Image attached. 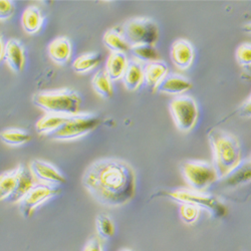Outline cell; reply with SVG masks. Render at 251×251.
<instances>
[{
	"label": "cell",
	"mask_w": 251,
	"mask_h": 251,
	"mask_svg": "<svg viewBox=\"0 0 251 251\" xmlns=\"http://www.w3.org/2000/svg\"><path fill=\"white\" fill-rule=\"evenodd\" d=\"M81 182L98 203L107 207L128 204L136 193L133 167L119 159H100L92 163L83 173Z\"/></svg>",
	"instance_id": "cell-1"
},
{
	"label": "cell",
	"mask_w": 251,
	"mask_h": 251,
	"mask_svg": "<svg viewBox=\"0 0 251 251\" xmlns=\"http://www.w3.org/2000/svg\"><path fill=\"white\" fill-rule=\"evenodd\" d=\"M208 139L218 179H225L242 163L240 143L233 134L220 129L212 130Z\"/></svg>",
	"instance_id": "cell-2"
},
{
	"label": "cell",
	"mask_w": 251,
	"mask_h": 251,
	"mask_svg": "<svg viewBox=\"0 0 251 251\" xmlns=\"http://www.w3.org/2000/svg\"><path fill=\"white\" fill-rule=\"evenodd\" d=\"M32 101L47 113L66 116L79 114L81 103L79 95L71 89L40 92L32 97Z\"/></svg>",
	"instance_id": "cell-3"
},
{
	"label": "cell",
	"mask_w": 251,
	"mask_h": 251,
	"mask_svg": "<svg viewBox=\"0 0 251 251\" xmlns=\"http://www.w3.org/2000/svg\"><path fill=\"white\" fill-rule=\"evenodd\" d=\"M182 175L190 189L198 192H205L218 176L213 164L200 160L187 161L181 166Z\"/></svg>",
	"instance_id": "cell-4"
},
{
	"label": "cell",
	"mask_w": 251,
	"mask_h": 251,
	"mask_svg": "<svg viewBox=\"0 0 251 251\" xmlns=\"http://www.w3.org/2000/svg\"><path fill=\"white\" fill-rule=\"evenodd\" d=\"M168 196L180 204H191L199 209H204L215 217L221 218L227 214L226 206L217 197L205 192H198L192 189H177L168 193Z\"/></svg>",
	"instance_id": "cell-5"
},
{
	"label": "cell",
	"mask_w": 251,
	"mask_h": 251,
	"mask_svg": "<svg viewBox=\"0 0 251 251\" xmlns=\"http://www.w3.org/2000/svg\"><path fill=\"white\" fill-rule=\"evenodd\" d=\"M100 125V118L94 114L79 113L71 118L56 131L48 136L52 140L70 141L86 136L95 131Z\"/></svg>",
	"instance_id": "cell-6"
},
{
	"label": "cell",
	"mask_w": 251,
	"mask_h": 251,
	"mask_svg": "<svg viewBox=\"0 0 251 251\" xmlns=\"http://www.w3.org/2000/svg\"><path fill=\"white\" fill-rule=\"evenodd\" d=\"M122 33L130 47L137 45L154 46L159 38V28L151 18L136 17L126 22Z\"/></svg>",
	"instance_id": "cell-7"
},
{
	"label": "cell",
	"mask_w": 251,
	"mask_h": 251,
	"mask_svg": "<svg viewBox=\"0 0 251 251\" xmlns=\"http://www.w3.org/2000/svg\"><path fill=\"white\" fill-rule=\"evenodd\" d=\"M170 113L177 129L183 133L190 132L198 120L196 100L189 96H179L170 102Z\"/></svg>",
	"instance_id": "cell-8"
},
{
	"label": "cell",
	"mask_w": 251,
	"mask_h": 251,
	"mask_svg": "<svg viewBox=\"0 0 251 251\" xmlns=\"http://www.w3.org/2000/svg\"><path fill=\"white\" fill-rule=\"evenodd\" d=\"M59 192V186L36 183L24 199L19 202L20 212L25 217L31 216L40 205L58 195Z\"/></svg>",
	"instance_id": "cell-9"
},
{
	"label": "cell",
	"mask_w": 251,
	"mask_h": 251,
	"mask_svg": "<svg viewBox=\"0 0 251 251\" xmlns=\"http://www.w3.org/2000/svg\"><path fill=\"white\" fill-rule=\"evenodd\" d=\"M29 169L38 183L53 186H60L66 183L64 174L55 166L47 161L35 159L30 163Z\"/></svg>",
	"instance_id": "cell-10"
},
{
	"label": "cell",
	"mask_w": 251,
	"mask_h": 251,
	"mask_svg": "<svg viewBox=\"0 0 251 251\" xmlns=\"http://www.w3.org/2000/svg\"><path fill=\"white\" fill-rule=\"evenodd\" d=\"M170 56L177 69L188 70L192 66L195 58L194 48L189 40L179 38L172 44Z\"/></svg>",
	"instance_id": "cell-11"
},
{
	"label": "cell",
	"mask_w": 251,
	"mask_h": 251,
	"mask_svg": "<svg viewBox=\"0 0 251 251\" xmlns=\"http://www.w3.org/2000/svg\"><path fill=\"white\" fill-rule=\"evenodd\" d=\"M16 185L12 195L7 199L12 203H19L36 184V180L32 175L29 167L20 164L16 167Z\"/></svg>",
	"instance_id": "cell-12"
},
{
	"label": "cell",
	"mask_w": 251,
	"mask_h": 251,
	"mask_svg": "<svg viewBox=\"0 0 251 251\" xmlns=\"http://www.w3.org/2000/svg\"><path fill=\"white\" fill-rule=\"evenodd\" d=\"M4 59L7 66L14 72L20 73L25 65V50L23 44L15 38L7 40L5 44Z\"/></svg>",
	"instance_id": "cell-13"
},
{
	"label": "cell",
	"mask_w": 251,
	"mask_h": 251,
	"mask_svg": "<svg viewBox=\"0 0 251 251\" xmlns=\"http://www.w3.org/2000/svg\"><path fill=\"white\" fill-rule=\"evenodd\" d=\"M169 68L165 61L156 60L149 62L144 68V81L149 89L157 91L160 83L168 75Z\"/></svg>",
	"instance_id": "cell-14"
},
{
	"label": "cell",
	"mask_w": 251,
	"mask_h": 251,
	"mask_svg": "<svg viewBox=\"0 0 251 251\" xmlns=\"http://www.w3.org/2000/svg\"><path fill=\"white\" fill-rule=\"evenodd\" d=\"M50 58L59 66H65L72 57V44L71 40L66 36H60L53 39L48 48Z\"/></svg>",
	"instance_id": "cell-15"
},
{
	"label": "cell",
	"mask_w": 251,
	"mask_h": 251,
	"mask_svg": "<svg viewBox=\"0 0 251 251\" xmlns=\"http://www.w3.org/2000/svg\"><path fill=\"white\" fill-rule=\"evenodd\" d=\"M192 88L191 81L180 75H168L160 83L157 91L171 96H180Z\"/></svg>",
	"instance_id": "cell-16"
},
{
	"label": "cell",
	"mask_w": 251,
	"mask_h": 251,
	"mask_svg": "<svg viewBox=\"0 0 251 251\" xmlns=\"http://www.w3.org/2000/svg\"><path fill=\"white\" fill-rule=\"evenodd\" d=\"M129 65L127 54L123 52H112L106 62V73L112 80L123 78Z\"/></svg>",
	"instance_id": "cell-17"
},
{
	"label": "cell",
	"mask_w": 251,
	"mask_h": 251,
	"mask_svg": "<svg viewBox=\"0 0 251 251\" xmlns=\"http://www.w3.org/2000/svg\"><path fill=\"white\" fill-rule=\"evenodd\" d=\"M124 85L128 91H137L144 82V68L138 60L129 61V65L123 76Z\"/></svg>",
	"instance_id": "cell-18"
},
{
	"label": "cell",
	"mask_w": 251,
	"mask_h": 251,
	"mask_svg": "<svg viewBox=\"0 0 251 251\" xmlns=\"http://www.w3.org/2000/svg\"><path fill=\"white\" fill-rule=\"evenodd\" d=\"M70 118L71 116L47 113L45 116L41 117L36 122V125H35L36 132L40 135L48 136L49 134L59 129Z\"/></svg>",
	"instance_id": "cell-19"
},
{
	"label": "cell",
	"mask_w": 251,
	"mask_h": 251,
	"mask_svg": "<svg viewBox=\"0 0 251 251\" xmlns=\"http://www.w3.org/2000/svg\"><path fill=\"white\" fill-rule=\"evenodd\" d=\"M44 24V15L37 6L31 5L25 9L22 17V25L24 29L29 33H37Z\"/></svg>",
	"instance_id": "cell-20"
},
{
	"label": "cell",
	"mask_w": 251,
	"mask_h": 251,
	"mask_svg": "<svg viewBox=\"0 0 251 251\" xmlns=\"http://www.w3.org/2000/svg\"><path fill=\"white\" fill-rule=\"evenodd\" d=\"M102 41L104 46L111 50L112 52L126 53L131 50V47L124 37L122 30H119L118 28H112L107 30L106 33L103 34Z\"/></svg>",
	"instance_id": "cell-21"
},
{
	"label": "cell",
	"mask_w": 251,
	"mask_h": 251,
	"mask_svg": "<svg viewBox=\"0 0 251 251\" xmlns=\"http://www.w3.org/2000/svg\"><path fill=\"white\" fill-rule=\"evenodd\" d=\"M112 79L106 73V71H99L93 76L92 86L94 91L103 99H111L114 95V89Z\"/></svg>",
	"instance_id": "cell-22"
},
{
	"label": "cell",
	"mask_w": 251,
	"mask_h": 251,
	"mask_svg": "<svg viewBox=\"0 0 251 251\" xmlns=\"http://www.w3.org/2000/svg\"><path fill=\"white\" fill-rule=\"evenodd\" d=\"M101 60V55L99 52H88L79 55L73 62L72 68L77 74H86L96 69Z\"/></svg>",
	"instance_id": "cell-23"
},
{
	"label": "cell",
	"mask_w": 251,
	"mask_h": 251,
	"mask_svg": "<svg viewBox=\"0 0 251 251\" xmlns=\"http://www.w3.org/2000/svg\"><path fill=\"white\" fill-rule=\"evenodd\" d=\"M0 139L7 145L20 146L28 143L31 140V136L23 129L9 128L0 132Z\"/></svg>",
	"instance_id": "cell-24"
},
{
	"label": "cell",
	"mask_w": 251,
	"mask_h": 251,
	"mask_svg": "<svg viewBox=\"0 0 251 251\" xmlns=\"http://www.w3.org/2000/svg\"><path fill=\"white\" fill-rule=\"evenodd\" d=\"M16 175V168L0 174V201L8 199L14 192Z\"/></svg>",
	"instance_id": "cell-25"
},
{
	"label": "cell",
	"mask_w": 251,
	"mask_h": 251,
	"mask_svg": "<svg viewBox=\"0 0 251 251\" xmlns=\"http://www.w3.org/2000/svg\"><path fill=\"white\" fill-rule=\"evenodd\" d=\"M96 228L98 236L103 240H108L112 238L116 231L114 221L106 213H100L97 216Z\"/></svg>",
	"instance_id": "cell-26"
},
{
	"label": "cell",
	"mask_w": 251,
	"mask_h": 251,
	"mask_svg": "<svg viewBox=\"0 0 251 251\" xmlns=\"http://www.w3.org/2000/svg\"><path fill=\"white\" fill-rule=\"evenodd\" d=\"M228 183L238 185L251 181V160L242 162L228 177Z\"/></svg>",
	"instance_id": "cell-27"
},
{
	"label": "cell",
	"mask_w": 251,
	"mask_h": 251,
	"mask_svg": "<svg viewBox=\"0 0 251 251\" xmlns=\"http://www.w3.org/2000/svg\"><path fill=\"white\" fill-rule=\"evenodd\" d=\"M132 53L134 56L141 61H145L149 64V62L158 60V51L152 45H137L131 47Z\"/></svg>",
	"instance_id": "cell-28"
},
{
	"label": "cell",
	"mask_w": 251,
	"mask_h": 251,
	"mask_svg": "<svg viewBox=\"0 0 251 251\" xmlns=\"http://www.w3.org/2000/svg\"><path fill=\"white\" fill-rule=\"evenodd\" d=\"M200 210L198 207L191 205V204H181L179 208V215L182 219V221L186 224H194L199 216H200Z\"/></svg>",
	"instance_id": "cell-29"
},
{
	"label": "cell",
	"mask_w": 251,
	"mask_h": 251,
	"mask_svg": "<svg viewBox=\"0 0 251 251\" xmlns=\"http://www.w3.org/2000/svg\"><path fill=\"white\" fill-rule=\"evenodd\" d=\"M235 57L240 67H251V44L244 43L240 45L236 50Z\"/></svg>",
	"instance_id": "cell-30"
},
{
	"label": "cell",
	"mask_w": 251,
	"mask_h": 251,
	"mask_svg": "<svg viewBox=\"0 0 251 251\" xmlns=\"http://www.w3.org/2000/svg\"><path fill=\"white\" fill-rule=\"evenodd\" d=\"M15 12V3L11 0H0V20H7Z\"/></svg>",
	"instance_id": "cell-31"
},
{
	"label": "cell",
	"mask_w": 251,
	"mask_h": 251,
	"mask_svg": "<svg viewBox=\"0 0 251 251\" xmlns=\"http://www.w3.org/2000/svg\"><path fill=\"white\" fill-rule=\"evenodd\" d=\"M82 251H103L101 239L98 235H93L87 241Z\"/></svg>",
	"instance_id": "cell-32"
},
{
	"label": "cell",
	"mask_w": 251,
	"mask_h": 251,
	"mask_svg": "<svg viewBox=\"0 0 251 251\" xmlns=\"http://www.w3.org/2000/svg\"><path fill=\"white\" fill-rule=\"evenodd\" d=\"M239 115L241 118H246V119L251 118V95L241 104V107L239 109Z\"/></svg>",
	"instance_id": "cell-33"
},
{
	"label": "cell",
	"mask_w": 251,
	"mask_h": 251,
	"mask_svg": "<svg viewBox=\"0 0 251 251\" xmlns=\"http://www.w3.org/2000/svg\"><path fill=\"white\" fill-rule=\"evenodd\" d=\"M4 51H5V45L3 43L2 35L0 34V60L4 57Z\"/></svg>",
	"instance_id": "cell-34"
},
{
	"label": "cell",
	"mask_w": 251,
	"mask_h": 251,
	"mask_svg": "<svg viewBox=\"0 0 251 251\" xmlns=\"http://www.w3.org/2000/svg\"><path fill=\"white\" fill-rule=\"evenodd\" d=\"M243 30L247 33H250L251 34V23L250 24H247L243 26Z\"/></svg>",
	"instance_id": "cell-35"
},
{
	"label": "cell",
	"mask_w": 251,
	"mask_h": 251,
	"mask_svg": "<svg viewBox=\"0 0 251 251\" xmlns=\"http://www.w3.org/2000/svg\"><path fill=\"white\" fill-rule=\"evenodd\" d=\"M120 251H132V250H130V249H122Z\"/></svg>",
	"instance_id": "cell-36"
}]
</instances>
